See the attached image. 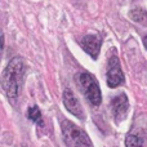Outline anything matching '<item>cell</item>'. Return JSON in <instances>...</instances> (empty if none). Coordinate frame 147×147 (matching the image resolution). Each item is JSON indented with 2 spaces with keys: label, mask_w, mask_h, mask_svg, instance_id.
I'll return each instance as SVG.
<instances>
[{
  "label": "cell",
  "mask_w": 147,
  "mask_h": 147,
  "mask_svg": "<svg viewBox=\"0 0 147 147\" xmlns=\"http://www.w3.org/2000/svg\"><path fill=\"white\" fill-rule=\"evenodd\" d=\"M129 17L134 22L147 26V12L145 9H142V8H133L129 12Z\"/></svg>",
  "instance_id": "ba28073f"
},
{
  "label": "cell",
  "mask_w": 147,
  "mask_h": 147,
  "mask_svg": "<svg viewBox=\"0 0 147 147\" xmlns=\"http://www.w3.org/2000/svg\"><path fill=\"white\" fill-rule=\"evenodd\" d=\"M27 115H28V119L32 120L34 123H36L39 127H43L44 125L43 117H41V112L38 106H31L27 111Z\"/></svg>",
  "instance_id": "30bf717a"
},
{
  "label": "cell",
  "mask_w": 147,
  "mask_h": 147,
  "mask_svg": "<svg viewBox=\"0 0 147 147\" xmlns=\"http://www.w3.org/2000/svg\"><path fill=\"white\" fill-rule=\"evenodd\" d=\"M110 107H111L112 116H114L117 121L125 119L127 112H128V110H129V101H128V97L125 96L124 93L114 97V99H111Z\"/></svg>",
  "instance_id": "5b68a950"
},
{
  "label": "cell",
  "mask_w": 147,
  "mask_h": 147,
  "mask_svg": "<svg viewBox=\"0 0 147 147\" xmlns=\"http://www.w3.org/2000/svg\"><path fill=\"white\" fill-rule=\"evenodd\" d=\"M124 83V74L121 71L119 58L116 56H111L107 65V85L110 88H116Z\"/></svg>",
  "instance_id": "277c9868"
},
{
  "label": "cell",
  "mask_w": 147,
  "mask_h": 147,
  "mask_svg": "<svg viewBox=\"0 0 147 147\" xmlns=\"http://www.w3.org/2000/svg\"><path fill=\"white\" fill-rule=\"evenodd\" d=\"M25 62L21 57H14L7 65L1 76V85L10 102H16L25 76Z\"/></svg>",
  "instance_id": "6da1fadb"
},
{
  "label": "cell",
  "mask_w": 147,
  "mask_h": 147,
  "mask_svg": "<svg viewBox=\"0 0 147 147\" xmlns=\"http://www.w3.org/2000/svg\"><path fill=\"white\" fill-rule=\"evenodd\" d=\"M63 105L67 109V111L71 112L74 116L79 117V119H83L84 117L83 109H81V106H80V103H79L78 98L75 97V94H74L70 89H65V92H63Z\"/></svg>",
  "instance_id": "52a82bcc"
},
{
  "label": "cell",
  "mask_w": 147,
  "mask_h": 147,
  "mask_svg": "<svg viewBox=\"0 0 147 147\" xmlns=\"http://www.w3.org/2000/svg\"><path fill=\"white\" fill-rule=\"evenodd\" d=\"M61 129L65 145L67 147H93L88 134L74 123L69 120H62Z\"/></svg>",
  "instance_id": "7a4b0ae2"
},
{
  "label": "cell",
  "mask_w": 147,
  "mask_h": 147,
  "mask_svg": "<svg viewBox=\"0 0 147 147\" xmlns=\"http://www.w3.org/2000/svg\"><path fill=\"white\" fill-rule=\"evenodd\" d=\"M143 44H145V48L147 49V35L143 38Z\"/></svg>",
  "instance_id": "8fae6325"
},
{
  "label": "cell",
  "mask_w": 147,
  "mask_h": 147,
  "mask_svg": "<svg viewBox=\"0 0 147 147\" xmlns=\"http://www.w3.org/2000/svg\"><path fill=\"white\" fill-rule=\"evenodd\" d=\"M80 44H81V47H83V49L89 56H92L94 59H97V57H98V54H99V51H101V44H102L101 36L86 35L83 38Z\"/></svg>",
  "instance_id": "8992f818"
},
{
  "label": "cell",
  "mask_w": 147,
  "mask_h": 147,
  "mask_svg": "<svg viewBox=\"0 0 147 147\" xmlns=\"http://www.w3.org/2000/svg\"><path fill=\"white\" fill-rule=\"evenodd\" d=\"M79 81H80L81 89H83L85 97L88 98V101L93 106H99L102 101V94L96 79L89 72H83L79 75Z\"/></svg>",
  "instance_id": "3957f363"
},
{
  "label": "cell",
  "mask_w": 147,
  "mask_h": 147,
  "mask_svg": "<svg viewBox=\"0 0 147 147\" xmlns=\"http://www.w3.org/2000/svg\"><path fill=\"white\" fill-rule=\"evenodd\" d=\"M125 146L127 147H145L143 143V138L137 133H130L127 136L125 140Z\"/></svg>",
  "instance_id": "9c48e42d"
}]
</instances>
